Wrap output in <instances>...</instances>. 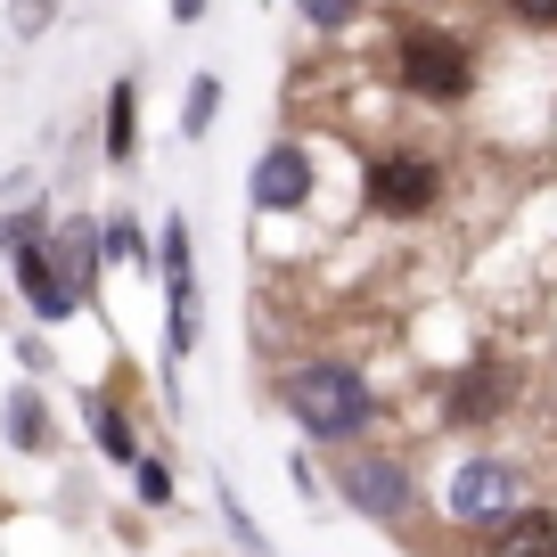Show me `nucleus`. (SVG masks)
<instances>
[{
	"label": "nucleus",
	"mask_w": 557,
	"mask_h": 557,
	"mask_svg": "<svg viewBox=\"0 0 557 557\" xmlns=\"http://www.w3.org/2000/svg\"><path fill=\"white\" fill-rule=\"evenodd\" d=\"M287 410H296V426L312 443L345 451V443L369 435V418H377V385L352 361H336V352H312V361L287 369Z\"/></svg>",
	"instance_id": "obj_1"
},
{
	"label": "nucleus",
	"mask_w": 557,
	"mask_h": 557,
	"mask_svg": "<svg viewBox=\"0 0 557 557\" xmlns=\"http://www.w3.org/2000/svg\"><path fill=\"white\" fill-rule=\"evenodd\" d=\"M394 83L426 107H459L475 90V41L451 25H401L394 34Z\"/></svg>",
	"instance_id": "obj_2"
},
{
	"label": "nucleus",
	"mask_w": 557,
	"mask_h": 557,
	"mask_svg": "<svg viewBox=\"0 0 557 557\" xmlns=\"http://www.w3.org/2000/svg\"><path fill=\"white\" fill-rule=\"evenodd\" d=\"M443 189H451V173H443V157H426V148H377V157L361 164V206L377 213V222H426V213L443 206Z\"/></svg>",
	"instance_id": "obj_3"
},
{
	"label": "nucleus",
	"mask_w": 557,
	"mask_h": 557,
	"mask_svg": "<svg viewBox=\"0 0 557 557\" xmlns=\"http://www.w3.org/2000/svg\"><path fill=\"white\" fill-rule=\"evenodd\" d=\"M336 492H345L361 517H377V524H401L418 508V475L401 468L394 451H361V443L336 451Z\"/></svg>",
	"instance_id": "obj_4"
},
{
	"label": "nucleus",
	"mask_w": 557,
	"mask_h": 557,
	"mask_svg": "<svg viewBox=\"0 0 557 557\" xmlns=\"http://www.w3.org/2000/svg\"><path fill=\"white\" fill-rule=\"evenodd\" d=\"M524 500V468L517 459H459L451 468V484H443V517L451 524H475V533H484V524H500L508 508Z\"/></svg>",
	"instance_id": "obj_5"
},
{
	"label": "nucleus",
	"mask_w": 557,
	"mask_h": 557,
	"mask_svg": "<svg viewBox=\"0 0 557 557\" xmlns=\"http://www.w3.org/2000/svg\"><path fill=\"white\" fill-rule=\"evenodd\" d=\"M320 189V157L304 139H271L255 157V213H304Z\"/></svg>",
	"instance_id": "obj_6"
},
{
	"label": "nucleus",
	"mask_w": 557,
	"mask_h": 557,
	"mask_svg": "<svg viewBox=\"0 0 557 557\" xmlns=\"http://www.w3.org/2000/svg\"><path fill=\"white\" fill-rule=\"evenodd\" d=\"M508 394H517V377H508L500 361H468L451 377V394H443V418H451V426H492V418L508 410Z\"/></svg>",
	"instance_id": "obj_7"
},
{
	"label": "nucleus",
	"mask_w": 557,
	"mask_h": 557,
	"mask_svg": "<svg viewBox=\"0 0 557 557\" xmlns=\"http://www.w3.org/2000/svg\"><path fill=\"white\" fill-rule=\"evenodd\" d=\"M9 262H17V296L34 304L41 320H74V312H83V296H74V287H66V271L50 262V238H41V246H25V255H9Z\"/></svg>",
	"instance_id": "obj_8"
},
{
	"label": "nucleus",
	"mask_w": 557,
	"mask_h": 557,
	"mask_svg": "<svg viewBox=\"0 0 557 557\" xmlns=\"http://www.w3.org/2000/svg\"><path fill=\"white\" fill-rule=\"evenodd\" d=\"M484 541H492V557H557V508L517 500L500 524H484Z\"/></svg>",
	"instance_id": "obj_9"
},
{
	"label": "nucleus",
	"mask_w": 557,
	"mask_h": 557,
	"mask_svg": "<svg viewBox=\"0 0 557 557\" xmlns=\"http://www.w3.org/2000/svg\"><path fill=\"white\" fill-rule=\"evenodd\" d=\"M50 262L66 271V287L90 304V271H99V222L74 213V222H50Z\"/></svg>",
	"instance_id": "obj_10"
},
{
	"label": "nucleus",
	"mask_w": 557,
	"mask_h": 557,
	"mask_svg": "<svg viewBox=\"0 0 557 557\" xmlns=\"http://www.w3.org/2000/svg\"><path fill=\"white\" fill-rule=\"evenodd\" d=\"M0 426H9L17 451H41V443H50V401H41V385H17V394L0 401Z\"/></svg>",
	"instance_id": "obj_11"
},
{
	"label": "nucleus",
	"mask_w": 557,
	"mask_h": 557,
	"mask_svg": "<svg viewBox=\"0 0 557 557\" xmlns=\"http://www.w3.org/2000/svg\"><path fill=\"white\" fill-rule=\"evenodd\" d=\"M83 418H90V443H99V451L115 459V468H132V459H139V443H132V418H123L107 394H83Z\"/></svg>",
	"instance_id": "obj_12"
},
{
	"label": "nucleus",
	"mask_w": 557,
	"mask_h": 557,
	"mask_svg": "<svg viewBox=\"0 0 557 557\" xmlns=\"http://www.w3.org/2000/svg\"><path fill=\"white\" fill-rule=\"evenodd\" d=\"M132 148H139V83L123 74V83L107 90V157L132 164Z\"/></svg>",
	"instance_id": "obj_13"
},
{
	"label": "nucleus",
	"mask_w": 557,
	"mask_h": 557,
	"mask_svg": "<svg viewBox=\"0 0 557 557\" xmlns=\"http://www.w3.org/2000/svg\"><path fill=\"white\" fill-rule=\"evenodd\" d=\"M222 115V74H189V99H181V139H206Z\"/></svg>",
	"instance_id": "obj_14"
},
{
	"label": "nucleus",
	"mask_w": 557,
	"mask_h": 557,
	"mask_svg": "<svg viewBox=\"0 0 557 557\" xmlns=\"http://www.w3.org/2000/svg\"><path fill=\"white\" fill-rule=\"evenodd\" d=\"M296 17L312 25L320 41H345L352 25H361V0H296Z\"/></svg>",
	"instance_id": "obj_15"
},
{
	"label": "nucleus",
	"mask_w": 557,
	"mask_h": 557,
	"mask_svg": "<svg viewBox=\"0 0 557 557\" xmlns=\"http://www.w3.org/2000/svg\"><path fill=\"white\" fill-rule=\"evenodd\" d=\"M50 238V206H9L0 213V255H25V246Z\"/></svg>",
	"instance_id": "obj_16"
},
{
	"label": "nucleus",
	"mask_w": 557,
	"mask_h": 557,
	"mask_svg": "<svg viewBox=\"0 0 557 557\" xmlns=\"http://www.w3.org/2000/svg\"><path fill=\"white\" fill-rule=\"evenodd\" d=\"M139 255H148L139 222H132V213H107V222H99V262H139Z\"/></svg>",
	"instance_id": "obj_17"
},
{
	"label": "nucleus",
	"mask_w": 557,
	"mask_h": 557,
	"mask_svg": "<svg viewBox=\"0 0 557 557\" xmlns=\"http://www.w3.org/2000/svg\"><path fill=\"white\" fill-rule=\"evenodd\" d=\"M58 25V0H9V34L17 41H41Z\"/></svg>",
	"instance_id": "obj_18"
},
{
	"label": "nucleus",
	"mask_w": 557,
	"mask_h": 557,
	"mask_svg": "<svg viewBox=\"0 0 557 557\" xmlns=\"http://www.w3.org/2000/svg\"><path fill=\"white\" fill-rule=\"evenodd\" d=\"M157 262H164V271H197V255H189V222H181V213L157 230Z\"/></svg>",
	"instance_id": "obj_19"
},
{
	"label": "nucleus",
	"mask_w": 557,
	"mask_h": 557,
	"mask_svg": "<svg viewBox=\"0 0 557 557\" xmlns=\"http://www.w3.org/2000/svg\"><path fill=\"white\" fill-rule=\"evenodd\" d=\"M500 17L524 34H557V0H500Z\"/></svg>",
	"instance_id": "obj_20"
},
{
	"label": "nucleus",
	"mask_w": 557,
	"mask_h": 557,
	"mask_svg": "<svg viewBox=\"0 0 557 557\" xmlns=\"http://www.w3.org/2000/svg\"><path fill=\"white\" fill-rule=\"evenodd\" d=\"M132 475H139V500H148V508H173V475H164V459H132Z\"/></svg>",
	"instance_id": "obj_21"
},
{
	"label": "nucleus",
	"mask_w": 557,
	"mask_h": 557,
	"mask_svg": "<svg viewBox=\"0 0 557 557\" xmlns=\"http://www.w3.org/2000/svg\"><path fill=\"white\" fill-rule=\"evenodd\" d=\"M222 517H230V533H238V541H246V549H255V557H262V533H255V524H246V508H238V492H230V484H222Z\"/></svg>",
	"instance_id": "obj_22"
},
{
	"label": "nucleus",
	"mask_w": 557,
	"mask_h": 557,
	"mask_svg": "<svg viewBox=\"0 0 557 557\" xmlns=\"http://www.w3.org/2000/svg\"><path fill=\"white\" fill-rule=\"evenodd\" d=\"M206 17V0H173V25H197Z\"/></svg>",
	"instance_id": "obj_23"
}]
</instances>
